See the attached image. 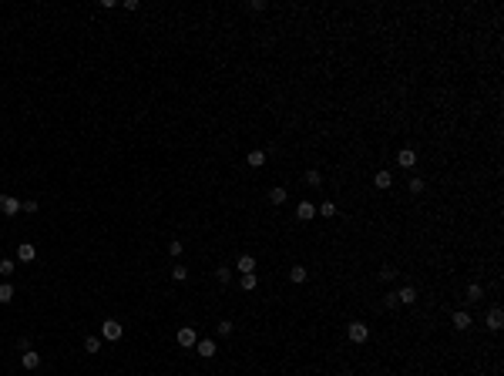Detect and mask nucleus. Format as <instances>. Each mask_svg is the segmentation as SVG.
<instances>
[{
    "mask_svg": "<svg viewBox=\"0 0 504 376\" xmlns=\"http://www.w3.org/2000/svg\"><path fill=\"white\" fill-rule=\"evenodd\" d=\"M175 339H178V346H185V349H195V343H199V333H195L192 326H182Z\"/></svg>",
    "mask_w": 504,
    "mask_h": 376,
    "instance_id": "3",
    "label": "nucleus"
},
{
    "mask_svg": "<svg viewBox=\"0 0 504 376\" xmlns=\"http://www.w3.org/2000/svg\"><path fill=\"white\" fill-rule=\"evenodd\" d=\"M464 299H467V303H481V299H484V286H481V282H471Z\"/></svg>",
    "mask_w": 504,
    "mask_h": 376,
    "instance_id": "16",
    "label": "nucleus"
},
{
    "mask_svg": "<svg viewBox=\"0 0 504 376\" xmlns=\"http://www.w3.org/2000/svg\"><path fill=\"white\" fill-rule=\"evenodd\" d=\"M101 346H104L101 336H88V339H84V353H88V356H98V353H101Z\"/></svg>",
    "mask_w": 504,
    "mask_h": 376,
    "instance_id": "15",
    "label": "nucleus"
},
{
    "mask_svg": "<svg viewBox=\"0 0 504 376\" xmlns=\"http://www.w3.org/2000/svg\"><path fill=\"white\" fill-rule=\"evenodd\" d=\"M121 333H125V329H121L118 319H104L101 322V339H104V343H118Z\"/></svg>",
    "mask_w": 504,
    "mask_h": 376,
    "instance_id": "1",
    "label": "nucleus"
},
{
    "mask_svg": "<svg viewBox=\"0 0 504 376\" xmlns=\"http://www.w3.org/2000/svg\"><path fill=\"white\" fill-rule=\"evenodd\" d=\"M393 275H397V269H393V265H383V269H380V279H393Z\"/></svg>",
    "mask_w": 504,
    "mask_h": 376,
    "instance_id": "31",
    "label": "nucleus"
},
{
    "mask_svg": "<svg viewBox=\"0 0 504 376\" xmlns=\"http://www.w3.org/2000/svg\"><path fill=\"white\" fill-rule=\"evenodd\" d=\"M0 212L4 215H20V202L10 198V195H0Z\"/></svg>",
    "mask_w": 504,
    "mask_h": 376,
    "instance_id": "10",
    "label": "nucleus"
},
{
    "mask_svg": "<svg viewBox=\"0 0 504 376\" xmlns=\"http://www.w3.org/2000/svg\"><path fill=\"white\" fill-rule=\"evenodd\" d=\"M306 185H313V188H316V185H323V175H320L316 168H309V171H306Z\"/></svg>",
    "mask_w": 504,
    "mask_h": 376,
    "instance_id": "25",
    "label": "nucleus"
},
{
    "mask_svg": "<svg viewBox=\"0 0 504 376\" xmlns=\"http://www.w3.org/2000/svg\"><path fill=\"white\" fill-rule=\"evenodd\" d=\"M20 366H24V369H37L40 366V353L37 349H24V353H20Z\"/></svg>",
    "mask_w": 504,
    "mask_h": 376,
    "instance_id": "11",
    "label": "nucleus"
},
{
    "mask_svg": "<svg viewBox=\"0 0 504 376\" xmlns=\"http://www.w3.org/2000/svg\"><path fill=\"white\" fill-rule=\"evenodd\" d=\"M242 289H246V292H252V289H256V275H252V272L242 275Z\"/></svg>",
    "mask_w": 504,
    "mask_h": 376,
    "instance_id": "30",
    "label": "nucleus"
},
{
    "mask_svg": "<svg viewBox=\"0 0 504 376\" xmlns=\"http://www.w3.org/2000/svg\"><path fill=\"white\" fill-rule=\"evenodd\" d=\"M195 353L205 356V360H212V356H215V339H199V343H195Z\"/></svg>",
    "mask_w": 504,
    "mask_h": 376,
    "instance_id": "14",
    "label": "nucleus"
},
{
    "mask_svg": "<svg viewBox=\"0 0 504 376\" xmlns=\"http://www.w3.org/2000/svg\"><path fill=\"white\" fill-rule=\"evenodd\" d=\"M373 185H376V188H390V185H393V175H390V171H376V175H373Z\"/></svg>",
    "mask_w": 504,
    "mask_h": 376,
    "instance_id": "18",
    "label": "nucleus"
},
{
    "mask_svg": "<svg viewBox=\"0 0 504 376\" xmlns=\"http://www.w3.org/2000/svg\"><path fill=\"white\" fill-rule=\"evenodd\" d=\"M316 215H323V218H333V215H336V205H333V202H323V205L316 208Z\"/></svg>",
    "mask_w": 504,
    "mask_h": 376,
    "instance_id": "22",
    "label": "nucleus"
},
{
    "mask_svg": "<svg viewBox=\"0 0 504 376\" xmlns=\"http://www.w3.org/2000/svg\"><path fill=\"white\" fill-rule=\"evenodd\" d=\"M397 165H400V168H414L417 165V152L414 148H400V152H397Z\"/></svg>",
    "mask_w": 504,
    "mask_h": 376,
    "instance_id": "8",
    "label": "nucleus"
},
{
    "mask_svg": "<svg viewBox=\"0 0 504 376\" xmlns=\"http://www.w3.org/2000/svg\"><path fill=\"white\" fill-rule=\"evenodd\" d=\"M37 202H34V198H27V202H20V212H27V215H34V212H37Z\"/></svg>",
    "mask_w": 504,
    "mask_h": 376,
    "instance_id": "27",
    "label": "nucleus"
},
{
    "mask_svg": "<svg viewBox=\"0 0 504 376\" xmlns=\"http://www.w3.org/2000/svg\"><path fill=\"white\" fill-rule=\"evenodd\" d=\"M17 272V265H14V259H0V275L7 279V275H14Z\"/></svg>",
    "mask_w": 504,
    "mask_h": 376,
    "instance_id": "21",
    "label": "nucleus"
},
{
    "mask_svg": "<svg viewBox=\"0 0 504 376\" xmlns=\"http://www.w3.org/2000/svg\"><path fill=\"white\" fill-rule=\"evenodd\" d=\"M235 269H239L242 275H249V272H256V256H249V252H242L239 259H235Z\"/></svg>",
    "mask_w": 504,
    "mask_h": 376,
    "instance_id": "7",
    "label": "nucleus"
},
{
    "mask_svg": "<svg viewBox=\"0 0 504 376\" xmlns=\"http://www.w3.org/2000/svg\"><path fill=\"white\" fill-rule=\"evenodd\" d=\"M14 286H10V282H0V306H7V303H14Z\"/></svg>",
    "mask_w": 504,
    "mask_h": 376,
    "instance_id": "17",
    "label": "nucleus"
},
{
    "mask_svg": "<svg viewBox=\"0 0 504 376\" xmlns=\"http://www.w3.org/2000/svg\"><path fill=\"white\" fill-rule=\"evenodd\" d=\"M289 282H296V286H299V282H306V269H303V265H293V269H289Z\"/></svg>",
    "mask_w": 504,
    "mask_h": 376,
    "instance_id": "20",
    "label": "nucleus"
},
{
    "mask_svg": "<svg viewBox=\"0 0 504 376\" xmlns=\"http://www.w3.org/2000/svg\"><path fill=\"white\" fill-rule=\"evenodd\" d=\"M393 296H397V306H414L417 303V289L414 286H403V289H397Z\"/></svg>",
    "mask_w": 504,
    "mask_h": 376,
    "instance_id": "6",
    "label": "nucleus"
},
{
    "mask_svg": "<svg viewBox=\"0 0 504 376\" xmlns=\"http://www.w3.org/2000/svg\"><path fill=\"white\" fill-rule=\"evenodd\" d=\"M346 339H350V343H367L370 339V329H367V322H350V326H346Z\"/></svg>",
    "mask_w": 504,
    "mask_h": 376,
    "instance_id": "2",
    "label": "nucleus"
},
{
    "mask_svg": "<svg viewBox=\"0 0 504 376\" xmlns=\"http://www.w3.org/2000/svg\"><path fill=\"white\" fill-rule=\"evenodd\" d=\"M232 322H229V319H222V322H219V336H232Z\"/></svg>",
    "mask_w": 504,
    "mask_h": 376,
    "instance_id": "28",
    "label": "nucleus"
},
{
    "mask_svg": "<svg viewBox=\"0 0 504 376\" xmlns=\"http://www.w3.org/2000/svg\"><path fill=\"white\" fill-rule=\"evenodd\" d=\"M172 279L185 282V279H188V269H185V265H172Z\"/></svg>",
    "mask_w": 504,
    "mask_h": 376,
    "instance_id": "24",
    "label": "nucleus"
},
{
    "mask_svg": "<svg viewBox=\"0 0 504 376\" xmlns=\"http://www.w3.org/2000/svg\"><path fill=\"white\" fill-rule=\"evenodd\" d=\"M407 188H410V195H420V192L427 188V185H424V178H410V182H407Z\"/></svg>",
    "mask_w": 504,
    "mask_h": 376,
    "instance_id": "23",
    "label": "nucleus"
},
{
    "mask_svg": "<svg viewBox=\"0 0 504 376\" xmlns=\"http://www.w3.org/2000/svg\"><path fill=\"white\" fill-rule=\"evenodd\" d=\"M182 248H185V242H178V239L168 242V252H172V256H182Z\"/></svg>",
    "mask_w": 504,
    "mask_h": 376,
    "instance_id": "29",
    "label": "nucleus"
},
{
    "mask_svg": "<svg viewBox=\"0 0 504 376\" xmlns=\"http://www.w3.org/2000/svg\"><path fill=\"white\" fill-rule=\"evenodd\" d=\"M215 275H219V282H229V279H232V269H229V265H219Z\"/></svg>",
    "mask_w": 504,
    "mask_h": 376,
    "instance_id": "26",
    "label": "nucleus"
},
{
    "mask_svg": "<svg viewBox=\"0 0 504 376\" xmlns=\"http://www.w3.org/2000/svg\"><path fill=\"white\" fill-rule=\"evenodd\" d=\"M286 198H289L286 188H269V202H272V205H282Z\"/></svg>",
    "mask_w": 504,
    "mask_h": 376,
    "instance_id": "19",
    "label": "nucleus"
},
{
    "mask_svg": "<svg viewBox=\"0 0 504 376\" xmlns=\"http://www.w3.org/2000/svg\"><path fill=\"white\" fill-rule=\"evenodd\" d=\"M296 218L299 222H313V218H316V205H313V202H299L296 205Z\"/></svg>",
    "mask_w": 504,
    "mask_h": 376,
    "instance_id": "9",
    "label": "nucleus"
},
{
    "mask_svg": "<svg viewBox=\"0 0 504 376\" xmlns=\"http://www.w3.org/2000/svg\"><path fill=\"white\" fill-rule=\"evenodd\" d=\"M266 161H269V155H266L262 148H256V152H249V155H246V165H249V168H262Z\"/></svg>",
    "mask_w": 504,
    "mask_h": 376,
    "instance_id": "12",
    "label": "nucleus"
},
{
    "mask_svg": "<svg viewBox=\"0 0 504 376\" xmlns=\"http://www.w3.org/2000/svg\"><path fill=\"white\" fill-rule=\"evenodd\" d=\"M17 259H20V262H34V259H37V248H34L31 242H20V245H17Z\"/></svg>",
    "mask_w": 504,
    "mask_h": 376,
    "instance_id": "13",
    "label": "nucleus"
},
{
    "mask_svg": "<svg viewBox=\"0 0 504 376\" xmlns=\"http://www.w3.org/2000/svg\"><path fill=\"white\" fill-rule=\"evenodd\" d=\"M450 322H454V329H457V333H464V329H471V312H467V309H457L454 312V316H450Z\"/></svg>",
    "mask_w": 504,
    "mask_h": 376,
    "instance_id": "5",
    "label": "nucleus"
},
{
    "mask_svg": "<svg viewBox=\"0 0 504 376\" xmlns=\"http://www.w3.org/2000/svg\"><path fill=\"white\" fill-rule=\"evenodd\" d=\"M501 326H504L501 306H491V309H488V329H491V333H501Z\"/></svg>",
    "mask_w": 504,
    "mask_h": 376,
    "instance_id": "4",
    "label": "nucleus"
}]
</instances>
